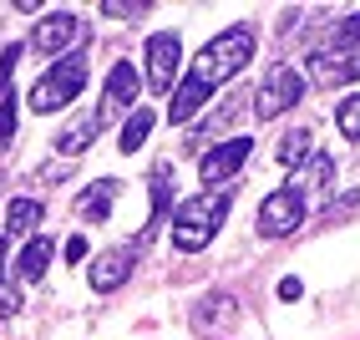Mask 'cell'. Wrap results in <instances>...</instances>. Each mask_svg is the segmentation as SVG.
I'll list each match as a JSON object with an SVG mask.
<instances>
[{"label":"cell","instance_id":"obj_20","mask_svg":"<svg viewBox=\"0 0 360 340\" xmlns=\"http://www.w3.org/2000/svg\"><path fill=\"white\" fill-rule=\"evenodd\" d=\"M193 315H198V325H219V320H233V300L213 289V295H208V300H203Z\"/></svg>","mask_w":360,"mask_h":340},{"label":"cell","instance_id":"obj_10","mask_svg":"<svg viewBox=\"0 0 360 340\" xmlns=\"http://www.w3.org/2000/svg\"><path fill=\"white\" fill-rule=\"evenodd\" d=\"M335 178V163L325 158V153H309L300 168H295V173H290V183H284V188H290L295 193V199H304V203H315L320 199V193H325V183Z\"/></svg>","mask_w":360,"mask_h":340},{"label":"cell","instance_id":"obj_25","mask_svg":"<svg viewBox=\"0 0 360 340\" xmlns=\"http://www.w3.org/2000/svg\"><path fill=\"white\" fill-rule=\"evenodd\" d=\"M148 6H102V15H117V20H127V15H142Z\"/></svg>","mask_w":360,"mask_h":340},{"label":"cell","instance_id":"obj_4","mask_svg":"<svg viewBox=\"0 0 360 340\" xmlns=\"http://www.w3.org/2000/svg\"><path fill=\"white\" fill-rule=\"evenodd\" d=\"M300 96H304V77L295 66H274L269 77L259 82V92H254V112L259 117H279V112H290Z\"/></svg>","mask_w":360,"mask_h":340},{"label":"cell","instance_id":"obj_23","mask_svg":"<svg viewBox=\"0 0 360 340\" xmlns=\"http://www.w3.org/2000/svg\"><path fill=\"white\" fill-rule=\"evenodd\" d=\"M0 315H20V289H15V279H0Z\"/></svg>","mask_w":360,"mask_h":340},{"label":"cell","instance_id":"obj_8","mask_svg":"<svg viewBox=\"0 0 360 340\" xmlns=\"http://www.w3.org/2000/svg\"><path fill=\"white\" fill-rule=\"evenodd\" d=\"M142 244H148V239H127V244L97 254V264H91V289H102V295H107V289L127 284V279H132V264H137V254H142Z\"/></svg>","mask_w":360,"mask_h":340},{"label":"cell","instance_id":"obj_15","mask_svg":"<svg viewBox=\"0 0 360 340\" xmlns=\"http://www.w3.org/2000/svg\"><path fill=\"white\" fill-rule=\"evenodd\" d=\"M36 224H41V203L36 199H15L11 213H6V239H36Z\"/></svg>","mask_w":360,"mask_h":340},{"label":"cell","instance_id":"obj_14","mask_svg":"<svg viewBox=\"0 0 360 340\" xmlns=\"http://www.w3.org/2000/svg\"><path fill=\"white\" fill-rule=\"evenodd\" d=\"M51 254H56V244L51 239H26V249H20V259H15V279H41L46 275V264H51Z\"/></svg>","mask_w":360,"mask_h":340},{"label":"cell","instance_id":"obj_13","mask_svg":"<svg viewBox=\"0 0 360 340\" xmlns=\"http://www.w3.org/2000/svg\"><path fill=\"white\" fill-rule=\"evenodd\" d=\"M102 127H107V122H102V112L91 107L86 117H77V122H71V127L56 137V153H61V158H82V153L91 148V142L102 137Z\"/></svg>","mask_w":360,"mask_h":340},{"label":"cell","instance_id":"obj_19","mask_svg":"<svg viewBox=\"0 0 360 340\" xmlns=\"http://www.w3.org/2000/svg\"><path fill=\"white\" fill-rule=\"evenodd\" d=\"M335 127L345 132V142H360V92L345 96V102L335 107Z\"/></svg>","mask_w":360,"mask_h":340},{"label":"cell","instance_id":"obj_6","mask_svg":"<svg viewBox=\"0 0 360 340\" xmlns=\"http://www.w3.org/2000/svg\"><path fill=\"white\" fill-rule=\"evenodd\" d=\"M82 41V15H71V11H51V15H41L36 20V31H31V46L41 56H51L61 61V51L71 56V46Z\"/></svg>","mask_w":360,"mask_h":340},{"label":"cell","instance_id":"obj_22","mask_svg":"<svg viewBox=\"0 0 360 340\" xmlns=\"http://www.w3.org/2000/svg\"><path fill=\"white\" fill-rule=\"evenodd\" d=\"M335 51H360V11L350 20H340V31H335Z\"/></svg>","mask_w":360,"mask_h":340},{"label":"cell","instance_id":"obj_5","mask_svg":"<svg viewBox=\"0 0 360 340\" xmlns=\"http://www.w3.org/2000/svg\"><path fill=\"white\" fill-rule=\"evenodd\" d=\"M304 208H309V203L295 199L290 188H274L269 199L259 203V234H264V239H290V234L304 224Z\"/></svg>","mask_w":360,"mask_h":340},{"label":"cell","instance_id":"obj_9","mask_svg":"<svg viewBox=\"0 0 360 340\" xmlns=\"http://www.w3.org/2000/svg\"><path fill=\"white\" fill-rule=\"evenodd\" d=\"M178 61H183V41H178L173 31L148 36V87H153V92H173Z\"/></svg>","mask_w":360,"mask_h":340},{"label":"cell","instance_id":"obj_3","mask_svg":"<svg viewBox=\"0 0 360 340\" xmlns=\"http://www.w3.org/2000/svg\"><path fill=\"white\" fill-rule=\"evenodd\" d=\"M82 87H86V56L71 51V56H61V61L46 66V77H36L26 107L31 112H61V107H71L82 96Z\"/></svg>","mask_w":360,"mask_h":340},{"label":"cell","instance_id":"obj_26","mask_svg":"<svg viewBox=\"0 0 360 340\" xmlns=\"http://www.w3.org/2000/svg\"><path fill=\"white\" fill-rule=\"evenodd\" d=\"M66 259L82 264V259H86V239H66Z\"/></svg>","mask_w":360,"mask_h":340},{"label":"cell","instance_id":"obj_12","mask_svg":"<svg viewBox=\"0 0 360 340\" xmlns=\"http://www.w3.org/2000/svg\"><path fill=\"white\" fill-rule=\"evenodd\" d=\"M309 77H315L320 87L360 82V51H315L309 56Z\"/></svg>","mask_w":360,"mask_h":340},{"label":"cell","instance_id":"obj_7","mask_svg":"<svg viewBox=\"0 0 360 340\" xmlns=\"http://www.w3.org/2000/svg\"><path fill=\"white\" fill-rule=\"evenodd\" d=\"M249 153H254V142H249V137H229V142H219V148H208V153L198 158V183H203V188L229 183L238 168H244Z\"/></svg>","mask_w":360,"mask_h":340},{"label":"cell","instance_id":"obj_1","mask_svg":"<svg viewBox=\"0 0 360 340\" xmlns=\"http://www.w3.org/2000/svg\"><path fill=\"white\" fill-rule=\"evenodd\" d=\"M249 56H254V31H249V26L219 31L193 61H188V77H183V87L173 92V122H178V127H183V122H193L198 107L208 102V96L219 92L224 82H233L238 71L249 66Z\"/></svg>","mask_w":360,"mask_h":340},{"label":"cell","instance_id":"obj_16","mask_svg":"<svg viewBox=\"0 0 360 340\" xmlns=\"http://www.w3.org/2000/svg\"><path fill=\"white\" fill-rule=\"evenodd\" d=\"M117 188H122V183H117V178H107V183H91L86 193H82V218H107L112 213V199H117Z\"/></svg>","mask_w":360,"mask_h":340},{"label":"cell","instance_id":"obj_24","mask_svg":"<svg viewBox=\"0 0 360 340\" xmlns=\"http://www.w3.org/2000/svg\"><path fill=\"white\" fill-rule=\"evenodd\" d=\"M300 295H304V284H300V279H284V284H279V300H284V305H295Z\"/></svg>","mask_w":360,"mask_h":340},{"label":"cell","instance_id":"obj_17","mask_svg":"<svg viewBox=\"0 0 360 340\" xmlns=\"http://www.w3.org/2000/svg\"><path fill=\"white\" fill-rule=\"evenodd\" d=\"M309 142H315V137H309V127H295V132H284V142H279V168H290V173H295V168L304 163V153H309Z\"/></svg>","mask_w":360,"mask_h":340},{"label":"cell","instance_id":"obj_2","mask_svg":"<svg viewBox=\"0 0 360 340\" xmlns=\"http://www.w3.org/2000/svg\"><path fill=\"white\" fill-rule=\"evenodd\" d=\"M229 208H233L229 193H193V199H178V208H173V244H178V254L208 249V239L219 234Z\"/></svg>","mask_w":360,"mask_h":340},{"label":"cell","instance_id":"obj_11","mask_svg":"<svg viewBox=\"0 0 360 340\" xmlns=\"http://www.w3.org/2000/svg\"><path fill=\"white\" fill-rule=\"evenodd\" d=\"M137 92H142L137 66H132V61H117V66L107 71V92H102V102H97L102 122H107V112H117V107H132V102H137Z\"/></svg>","mask_w":360,"mask_h":340},{"label":"cell","instance_id":"obj_18","mask_svg":"<svg viewBox=\"0 0 360 340\" xmlns=\"http://www.w3.org/2000/svg\"><path fill=\"white\" fill-rule=\"evenodd\" d=\"M153 122H158V117H153L148 107H142V112H132V117H127V127H122V153H137L142 142L153 137Z\"/></svg>","mask_w":360,"mask_h":340},{"label":"cell","instance_id":"obj_21","mask_svg":"<svg viewBox=\"0 0 360 340\" xmlns=\"http://www.w3.org/2000/svg\"><path fill=\"white\" fill-rule=\"evenodd\" d=\"M11 132H15V92L0 87V148L11 142Z\"/></svg>","mask_w":360,"mask_h":340},{"label":"cell","instance_id":"obj_27","mask_svg":"<svg viewBox=\"0 0 360 340\" xmlns=\"http://www.w3.org/2000/svg\"><path fill=\"white\" fill-rule=\"evenodd\" d=\"M0 279H6V234H0Z\"/></svg>","mask_w":360,"mask_h":340}]
</instances>
